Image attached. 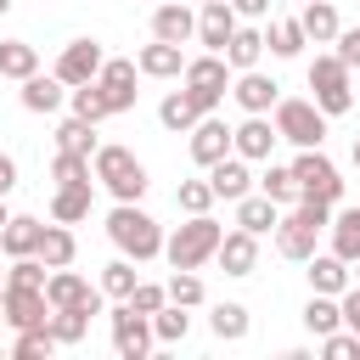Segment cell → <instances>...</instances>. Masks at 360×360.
Here are the masks:
<instances>
[{
	"label": "cell",
	"instance_id": "obj_1",
	"mask_svg": "<svg viewBox=\"0 0 360 360\" xmlns=\"http://www.w3.org/2000/svg\"><path fill=\"white\" fill-rule=\"evenodd\" d=\"M107 236H112V248H118L124 259H135V264H146V259L163 253V225H158L141 202H118V208L107 214Z\"/></svg>",
	"mask_w": 360,
	"mask_h": 360
},
{
	"label": "cell",
	"instance_id": "obj_2",
	"mask_svg": "<svg viewBox=\"0 0 360 360\" xmlns=\"http://www.w3.org/2000/svg\"><path fill=\"white\" fill-rule=\"evenodd\" d=\"M332 225V202H321V197H298L287 214H281V225H276V253L281 259H309L315 253V236Z\"/></svg>",
	"mask_w": 360,
	"mask_h": 360
},
{
	"label": "cell",
	"instance_id": "obj_3",
	"mask_svg": "<svg viewBox=\"0 0 360 360\" xmlns=\"http://www.w3.org/2000/svg\"><path fill=\"white\" fill-rule=\"evenodd\" d=\"M219 219L214 214H191L186 225H174V236H163V259L174 270H202L214 253H219Z\"/></svg>",
	"mask_w": 360,
	"mask_h": 360
},
{
	"label": "cell",
	"instance_id": "obj_4",
	"mask_svg": "<svg viewBox=\"0 0 360 360\" xmlns=\"http://www.w3.org/2000/svg\"><path fill=\"white\" fill-rule=\"evenodd\" d=\"M90 169H96V180H101L118 202H141V197H146V169H141V158H135L129 146H96Z\"/></svg>",
	"mask_w": 360,
	"mask_h": 360
},
{
	"label": "cell",
	"instance_id": "obj_5",
	"mask_svg": "<svg viewBox=\"0 0 360 360\" xmlns=\"http://www.w3.org/2000/svg\"><path fill=\"white\" fill-rule=\"evenodd\" d=\"M186 90H191V101H197V112L208 118V112H219V101L231 96V62L219 56V51H202V56H186Z\"/></svg>",
	"mask_w": 360,
	"mask_h": 360
},
{
	"label": "cell",
	"instance_id": "obj_6",
	"mask_svg": "<svg viewBox=\"0 0 360 360\" xmlns=\"http://www.w3.org/2000/svg\"><path fill=\"white\" fill-rule=\"evenodd\" d=\"M309 90H315V107H321L326 118H343V112L354 107V90H349V62H343L338 51H321V56L309 62Z\"/></svg>",
	"mask_w": 360,
	"mask_h": 360
},
{
	"label": "cell",
	"instance_id": "obj_7",
	"mask_svg": "<svg viewBox=\"0 0 360 360\" xmlns=\"http://www.w3.org/2000/svg\"><path fill=\"white\" fill-rule=\"evenodd\" d=\"M270 112H276L270 124H276V135H281V141H292V146H321V141H326V112L315 107V96H309V101L281 96Z\"/></svg>",
	"mask_w": 360,
	"mask_h": 360
},
{
	"label": "cell",
	"instance_id": "obj_8",
	"mask_svg": "<svg viewBox=\"0 0 360 360\" xmlns=\"http://www.w3.org/2000/svg\"><path fill=\"white\" fill-rule=\"evenodd\" d=\"M292 174H298V197H321V202H343V174H338V163L321 152V146H298V158H292Z\"/></svg>",
	"mask_w": 360,
	"mask_h": 360
},
{
	"label": "cell",
	"instance_id": "obj_9",
	"mask_svg": "<svg viewBox=\"0 0 360 360\" xmlns=\"http://www.w3.org/2000/svg\"><path fill=\"white\" fill-rule=\"evenodd\" d=\"M152 343H158L152 315H141L135 304H124V298H118V309H112V349H118L124 360H146V354H152Z\"/></svg>",
	"mask_w": 360,
	"mask_h": 360
},
{
	"label": "cell",
	"instance_id": "obj_10",
	"mask_svg": "<svg viewBox=\"0 0 360 360\" xmlns=\"http://www.w3.org/2000/svg\"><path fill=\"white\" fill-rule=\"evenodd\" d=\"M0 309H6V326L22 332V326H51V298L45 287H0Z\"/></svg>",
	"mask_w": 360,
	"mask_h": 360
},
{
	"label": "cell",
	"instance_id": "obj_11",
	"mask_svg": "<svg viewBox=\"0 0 360 360\" xmlns=\"http://www.w3.org/2000/svg\"><path fill=\"white\" fill-rule=\"evenodd\" d=\"M101 62H107V56H101V45H96V39H68L51 73H56V79L73 90V84H90V79L101 73Z\"/></svg>",
	"mask_w": 360,
	"mask_h": 360
},
{
	"label": "cell",
	"instance_id": "obj_12",
	"mask_svg": "<svg viewBox=\"0 0 360 360\" xmlns=\"http://www.w3.org/2000/svg\"><path fill=\"white\" fill-rule=\"evenodd\" d=\"M231 34H236V6L231 0H202V11H197V45L225 56Z\"/></svg>",
	"mask_w": 360,
	"mask_h": 360
},
{
	"label": "cell",
	"instance_id": "obj_13",
	"mask_svg": "<svg viewBox=\"0 0 360 360\" xmlns=\"http://www.w3.org/2000/svg\"><path fill=\"white\" fill-rule=\"evenodd\" d=\"M135 73H141V68L124 62V56H107V62H101L96 84H101V96H107L112 112H129V107H135V96H141V90H135Z\"/></svg>",
	"mask_w": 360,
	"mask_h": 360
},
{
	"label": "cell",
	"instance_id": "obj_14",
	"mask_svg": "<svg viewBox=\"0 0 360 360\" xmlns=\"http://www.w3.org/2000/svg\"><path fill=\"white\" fill-rule=\"evenodd\" d=\"M225 152H236V146H231V124H225L219 112L197 118V124H191V163H202V169H208V163H219Z\"/></svg>",
	"mask_w": 360,
	"mask_h": 360
},
{
	"label": "cell",
	"instance_id": "obj_15",
	"mask_svg": "<svg viewBox=\"0 0 360 360\" xmlns=\"http://www.w3.org/2000/svg\"><path fill=\"white\" fill-rule=\"evenodd\" d=\"M214 264H219L225 276H253V270H259V236H253V231H242V225H236V231H225V236H219Z\"/></svg>",
	"mask_w": 360,
	"mask_h": 360
},
{
	"label": "cell",
	"instance_id": "obj_16",
	"mask_svg": "<svg viewBox=\"0 0 360 360\" xmlns=\"http://www.w3.org/2000/svg\"><path fill=\"white\" fill-rule=\"evenodd\" d=\"M152 39H169V45L197 39V11H191L186 0H158V11H152Z\"/></svg>",
	"mask_w": 360,
	"mask_h": 360
},
{
	"label": "cell",
	"instance_id": "obj_17",
	"mask_svg": "<svg viewBox=\"0 0 360 360\" xmlns=\"http://www.w3.org/2000/svg\"><path fill=\"white\" fill-rule=\"evenodd\" d=\"M231 96H236V107H242V112H270V107L281 101V84H276L270 73L248 68V73H236V79H231Z\"/></svg>",
	"mask_w": 360,
	"mask_h": 360
},
{
	"label": "cell",
	"instance_id": "obj_18",
	"mask_svg": "<svg viewBox=\"0 0 360 360\" xmlns=\"http://www.w3.org/2000/svg\"><path fill=\"white\" fill-rule=\"evenodd\" d=\"M276 141H281V135H276V124H270L264 112H248V118H242V124L231 129V146H236V152H242L248 163H264Z\"/></svg>",
	"mask_w": 360,
	"mask_h": 360
},
{
	"label": "cell",
	"instance_id": "obj_19",
	"mask_svg": "<svg viewBox=\"0 0 360 360\" xmlns=\"http://www.w3.org/2000/svg\"><path fill=\"white\" fill-rule=\"evenodd\" d=\"M208 186H214V197H225V202L248 197V191H253V169H248V158H242V152H225L219 163H208Z\"/></svg>",
	"mask_w": 360,
	"mask_h": 360
},
{
	"label": "cell",
	"instance_id": "obj_20",
	"mask_svg": "<svg viewBox=\"0 0 360 360\" xmlns=\"http://www.w3.org/2000/svg\"><path fill=\"white\" fill-rule=\"evenodd\" d=\"M96 315H101V298H90V304H68V309H51V332H56V343H62V349L84 343Z\"/></svg>",
	"mask_w": 360,
	"mask_h": 360
},
{
	"label": "cell",
	"instance_id": "obj_21",
	"mask_svg": "<svg viewBox=\"0 0 360 360\" xmlns=\"http://www.w3.org/2000/svg\"><path fill=\"white\" fill-rule=\"evenodd\" d=\"M304 264H309V270H304V276H309V292H332V298H343V287H349V276H354L349 259H338V253H309Z\"/></svg>",
	"mask_w": 360,
	"mask_h": 360
},
{
	"label": "cell",
	"instance_id": "obj_22",
	"mask_svg": "<svg viewBox=\"0 0 360 360\" xmlns=\"http://www.w3.org/2000/svg\"><path fill=\"white\" fill-rule=\"evenodd\" d=\"M135 68H141L146 79H180V73H186V51L169 45V39H152V45H141Z\"/></svg>",
	"mask_w": 360,
	"mask_h": 360
},
{
	"label": "cell",
	"instance_id": "obj_23",
	"mask_svg": "<svg viewBox=\"0 0 360 360\" xmlns=\"http://www.w3.org/2000/svg\"><path fill=\"white\" fill-rule=\"evenodd\" d=\"M17 96H22V107H28V112H45V118H51V112L68 101V84H62L56 73H28Z\"/></svg>",
	"mask_w": 360,
	"mask_h": 360
},
{
	"label": "cell",
	"instance_id": "obj_24",
	"mask_svg": "<svg viewBox=\"0 0 360 360\" xmlns=\"http://www.w3.org/2000/svg\"><path fill=\"white\" fill-rule=\"evenodd\" d=\"M236 225L253 231V236H264V231L281 225V202H270L264 191H248V197H236Z\"/></svg>",
	"mask_w": 360,
	"mask_h": 360
},
{
	"label": "cell",
	"instance_id": "obj_25",
	"mask_svg": "<svg viewBox=\"0 0 360 360\" xmlns=\"http://www.w3.org/2000/svg\"><path fill=\"white\" fill-rule=\"evenodd\" d=\"M45 298H51V309H68V304H90V298H101L79 270H51V281H45Z\"/></svg>",
	"mask_w": 360,
	"mask_h": 360
},
{
	"label": "cell",
	"instance_id": "obj_26",
	"mask_svg": "<svg viewBox=\"0 0 360 360\" xmlns=\"http://www.w3.org/2000/svg\"><path fill=\"white\" fill-rule=\"evenodd\" d=\"M90 202H96L90 180H84V186H56V191H51V219L79 225V219H90Z\"/></svg>",
	"mask_w": 360,
	"mask_h": 360
},
{
	"label": "cell",
	"instance_id": "obj_27",
	"mask_svg": "<svg viewBox=\"0 0 360 360\" xmlns=\"http://www.w3.org/2000/svg\"><path fill=\"white\" fill-rule=\"evenodd\" d=\"M39 236H45V225H39V219L11 214V219H6V231H0V248H6V259H22V253H39Z\"/></svg>",
	"mask_w": 360,
	"mask_h": 360
},
{
	"label": "cell",
	"instance_id": "obj_28",
	"mask_svg": "<svg viewBox=\"0 0 360 360\" xmlns=\"http://www.w3.org/2000/svg\"><path fill=\"white\" fill-rule=\"evenodd\" d=\"M298 22H304V34H309V45H332L338 39V6L332 0H304V11H298Z\"/></svg>",
	"mask_w": 360,
	"mask_h": 360
},
{
	"label": "cell",
	"instance_id": "obj_29",
	"mask_svg": "<svg viewBox=\"0 0 360 360\" xmlns=\"http://www.w3.org/2000/svg\"><path fill=\"white\" fill-rule=\"evenodd\" d=\"M326 231H332V253L354 264V259H360V202H354V208H338Z\"/></svg>",
	"mask_w": 360,
	"mask_h": 360
},
{
	"label": "cell",
	"instance_id": "obj_30",
	"mask_svg": "<svg viewBox=\"0 0 360 360\" xmlns=\"http://www.w3.org/2000/svg\"><path fill=\"white\" fill-rule=\"evenodd\" d=\"M259 56H264V34L236 22V34H231V45H225V62H231V73H248V68H259Z\"/></svg>",
	"mask_w": 360,
	"mask_h": 360
},
{
	"label": "cell",
	"instance_id": "obj_31",
	"mask_svg": "<svg viewBox=\"0 0 360 360\" xmlns=\"http://www.w3.org/2000/svg\"><path fill=\"white\" fill-rule=\"evenodd\" d=\"M202 112H197V101H191V90H169L163 96V107H158V124L163 129H174V135H191V124H197Z\"/></svg>",
	"mask_w": 360,
	"mask_h": 360
},
{
	"label": "cell",
	"instance_id": "obj_32",
	"mask_svg": "<svg viewBox=\"0 0 360 360\" xmlns=\"http://www.w3.org/2000/svg\"><path fill=\"white\" fill-rule=\"evenodd\" d=\"M96 146H101V141H96V124H90V118H79V112H73V118H62V124H56V152L96 158Z\"/></svg>",
	"mask_w": 360,
	"mask_h": 360
},
{
	"label": "cell",
	"instance_id": "obj_33",
	"mask_svg": "<svg viewBox=\"0 0 360 360\" xmlns=\"http://www.w3.org/2000/svg\"><path fill=\"white\" fill-rule=\"evenodd\" d=\"M28 73H39V51L28 45V39H0V79H28Z\"/></svg>",
	"mask_w": 360,
	"mask_h": 360
},
{
	"label": "cell",
	"instance_id": "obj_34",
	"mask_svg": "<svg viewBox=\"0 0 360 360\" xmlns=\"http://www.w3.org/2000/svg\"><path fill=\"white\" fill-rule=\"evenodd\" d=\"M73 253H79L73 231H68L62 219H51V225H45V236H39V259H45L51 270H62V264H73Z\"/></svg>",
	"mask_w": 360,
	"mask_h": 360
},
{
	"label": "cell",
	"instance_id": "obj_35",
	"mask_svg": "<svg viewBox=\"0 0 360 360\" xmlns=\"http://www.w3.org/2000/svg\"><path fill=\"white\" fill-rule=\"evenodd\" d=\"M304 326H309L315 338L338 332V326H343V304H338L332 292H309V304H304Z\"/></svg>",
	"mask_w": 360,
	"mask_h": 360
},
{
	"label": "cell",
	"instance_id": "obj_36",
	"mask_svg": "<svg viewBox=\"0 0 360 360\" xmlns=\"http://www.w3.org/2000/svg\"><path fill=\"white\" fill-rule=\"evenodd\" d=\"M208 326H214L219 343H242L253 321H248V304H214V309H208Z\"/></svg>",
	"mask_w": 360,
	"mask_h": 360
},
{
	"label": "cell",
	"instance_id": "obj_37",
	"mask_svg": "<svg viewBox=\"0 0 360 360\" xmlns=\"http://www.w3.org/2000/svg\"><path fill=\"white\" fill-rule=\"evenodd\" d=\"M264 45H270L276 56H298V51L309 45V34H304V22H298V17H276V22L264 28Z\"/></svg>",
	"mask_w": 360,
	"mask_h": 360
},
{
	"label": "cell",
	"instance_id": "obj_38",
	"mask_svg": "<svg viewBox=\"0 0 360 360\" xmlns=\"http://www.w3.org/2000/svg\"><path fill=\"white\" fill-rule=\"evenodd\" d=\"M259 191H264L270 202L292 208V202H298V174H292V163H270V169L259 174Z\"/></svg>",
	"mask_w": 360,
	"mask_h": 360
},
{
	"label": "cell",
	"instance_id": "obj_39",
	"mask_svg": "<svg viewBox=\"0 0 360 360\" xmlns=\"http://www.w3.org/2000/svg\"><path fill=\"white\" fill-rule=\"evenodd\" d=\"M56 349H62V343H56L51 326H22V332H11V354H17V360H39V354L51 360Z\"/></svg>",
	"mask_w": 360,
	"mask_h": 360
},
{
	"label": "cell",
	"instance_id": "obj_40",
	"mask_svg": "<svg viewBox=\"0 0 360 360\" xmlns=\"http://www.w3.org/2000/svg\"><path fill=\"white\" fill-rule=\"evenodd\" d=\"M68 107H73L79 118H90V124L112 118V107H107V96H101V84H96V79H90V84H73V90H68Z\"/></svg>",
	"mask_w": 360,
	"mask_h": 360
},
{
	"label": "cell",
	"instance_id": "obj_41",
	"mask_svg": "<svg viewBox=\"0 0 360 360\" xmlns=\"http://www.w3.org/2000/svg\"><path fill=\"white\" fill-rule=\"evenodd\" d=\"M135 287H141V270H135V259H124V253H118V259L101 270V292H107V298H129Z\"/></svg>",
	"mask_w": 360,
	"mask_h": 360
},
{
	"label": "cell",
	"instance_id": "obj_42",
	"mask_svg": "<svg viewBox=\"0 0 360 360\" xmlns=\"http://www.w3.org/2000/svg\"><path fill=\"white\" fill-rule=\"evenodd\" d=\"M152 332H158V343H186V332H191L186 304H163V309L152 315Z\"/></svg>",
	"mask_w": 360,
	"mask_h": 360
},
{
	"label": "cell",
	"instance_id": "obj_43",
	"mask_svg": "<svg viewBox=\"0 0 360 360\" xmlns=\"http://www.w3.org/2000/svg\"><path fill=\"white\" fill-rule=\"evenodd\" d=\"M51 180H56V186H84V180H96V169H90V158H79V152H56V158H51Z\"/></svg>",
	"mask_w": 360,
	"mask_h": 360
},
{
	"label": "cell",
	"instance_id": "obj_44",
	"mask_svg": "<svg viewBox=\"0 0 360 360\" xmlns=\"http://www.w3.org/2000/svg\"><path fill=\"white\" fill-rule=\"evenodd\" d=\"M202 298H208V287H202V276H197V270H174V276H169V304L197 309Z\"/></svg>",
	"mask_w": 360,
	"mask_h": 360
},
{
	"label": "cell",
	"instance_id": "obj_45",
	"mask_svg": "<svg viewBox=\"0 0 360 360\" xmlns=\"http://www.w3.org/2000/svg\"><path fill=\"white\" fill-rule=\"evenodd\" d=\"M174 202H180L186 214H208L219 197H214V186H208V180H180V186H174Z\"/></svg>",
	"mask_w": 360,
	"mask_h": 360
},
{
	"label": "cell",
	"instance_id": "obj_46",
	"mask_svg": "<svg viewBox=\"0 0 360 360\" xmlns=\"http://www.w3.org/2000/svg\"><path fill=\"white\" fill-rule=\"evenodd\" d=\"M321 354H326V360H360V332H349V326L326 332V338H321Z\"/></svg>",
	"mask_w": 360,
	"mask_h": 360
},
{
	"label": "cell",
	"instance_id": "obj_47",
	"mask_svg": "<svg viewBox=\"0 0 360 360\" xmlns=\"http://www.w3.org/2000/svg\"><path fill=\"white\" fill-rule=\"evenodd\" d=\"M124 304H135L141 315H158V309L169 304V287H158V281H141V287H135V292H129Z\"/></svg>",
	"mask_w": 360,
	"mask_h": 360
},
{
	"label": "cell",
	"instance_id": "obj_48",
	"mask_svg": "<svg viewBox=\"0 0 360 360\" xmlns=\"http://www.w3.org/2000/svg\"><path fill=\"white\" fill-rule=\"evenodd\" d=\"M332 45H338V56H343L349 68H360V28H338Z\"/></svg>",
	"mask_w": 360,
	"mask_h": 360
},
{
	"label": "cell",
	"instance_id": "obj_49",
	"mask_svg": "<svg viewBox=\"0 0 360 360\" xmlns=\"http://www.w3.org/2000/svg\"><path fill=\"white\" fill-rule=\"evenodd\" d=\"M338 304H343V326H349V332H360V281H349Z\"/></svg>",
	"mask_w": 360,
	"mask_h": 360
},
{
	"label": "cell",
	"instance_id": "obj_50",
	"mask_svg": "<svg viewBox=\"0 0 360 360\" xmlns=\"http://www.w3.org/2000/svg\"><path fill=\"white\" fill-rule=\"evenodd\" d=\"M231 6H236V17H248V22L270 17V0H231Z\"/></svg>",
	"mask_w": 360,
	"mask_h": 360
},
{
	"label": "cell",
	"instance_id": "obj_51",
	"mask_svg": "<svg viewBox=\"0 0 360 360\" xmlns=\"http://www.w3.org/2000/svg\"><path fill=\"white\" fill-rule=\"evenodd\" d=\"M11 186H17V163L0 152V197H11Z\"/></svg>",
	"mask_w": 360,
	"mask_h": 360
},
{
	"label": "cell",
	"instance_id": "obj_52",
	"mask_svg": "<svg viewBox=\"0 0 360 360\" xmlns=\"http://www.w3.org/2000/svg\"><path fill=\"white\" fill-rule=\"evenodd\" d=\"M6 219H11V208H6V197H0V231H6Z\"/></svg>",
	"mask_w": 360,
	"mask_h": 360
},
{
	"label": "cell",
	"instance_id": "obj_53",
	"mask_svg": "<svg viewBox=\"0 0 360 360\" xmlns=\"http://www.w3.org/2000/svg\"><path fill=\"white\" fill-rule=\"evenodd\" d=\"M354 169H360V135H354Z\"/></svg>",
	"mask_w": 360,
	"mask_h": 360
},
{
	"label": "cell",
	"instance_id": "obj_54",
	"mask_svg": "<svg viewBox=\"0 0 360 360\" xmlns=\"http://www.w3.org/2000/svg\"><path fill=\"white\" fill-rule=\"evenodd\" d=\"M6 11H11V0H0V17H6Z\"/></svg>",
	"mask_w": 360,
	"mask_h": 360
},
{
	"label": "cell",
	"instance_id": "obj_55",
	"mask_svg": "<svg viewBox=\"0 0 360 360\" xmlns=\"http://www.w3.org/2000/svg\"><path fill=\"white\" fill-rule=\"evenodd\" d=\"M0 354H11V343H0Z\"/></svg>",
	"mask_w": 360,
	"mask_h": 360
},
{
	"label": "cell",
	"instance_id": "obj_56",
	"mask_svg": "<svg viewBox=\"0 0 360 360\" xmlns=\"http://www.w3.org/2000/svg\"><path fill=\"white\" fill-rule=\"evenodd\" d=\"M354 281H360V259H354Z\"/></svg>",
	"mask_w": 360,
	"mask_h": 360
},
{
	"label": "cell",
	"instance_id": "obj_57",
	"mask_svg": "<svg viewBox=\"0 0 360 360\" xmlns=\"http://www.w3.org/2000/svg\"><path fill=\"white\" fill-rule=\"evenodd\" d=\"M0 332H6V309H0Z\"/></svg>",
	"mask_w": 360,
	"mask_h": 360
},
{
	"label": "cell",
	"instance_id": "obj_58",
	"mask_svg": "<svg viewBox=\"0 0 360 360\" xmlns=\"http://www.w3.org/2000/svg\"><path fill=\"white\" fill-rule=\"evenodd\" d=\"M0 287H6V264H0Z\"/></svg>",
	"mask_w": 360,
	"mask_h": 360
}]
</instances>
